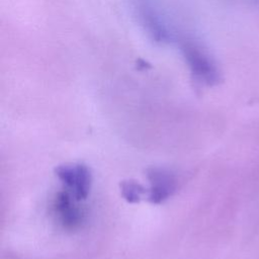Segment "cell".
Returning <instances> with one entry per match:
<instances>
[{
  "mask_svg": "<svg viewBox=\"0 0 259 259\" xmlns=\"http://www.w3.org/2000/svg\"><path fill=\"white\" fill-rule=\"evenodd\" d=\"M75 200L77 199L67 191L58 193L56 198V212L64 227L68 229L78 227L83 221V212L81 211V208L75 204Z\"/></svg>",
  "mask_w": 259,
  "mask_h": 259,
  "instance_id": "3957f363",
  "label": "cell"
},
{
  "mask_svg": "<svg viewBox=\"0 0 259 259\" xmlns=\"http://www.w3.org/2000/svg\"><path fill=\"white\" fill-rule=\"evenodd\" d=\"M120 189L123 198L131 203L140 201L142 194L145 193V188L140 183L133 180H126L121 182Z\"/></svg>",
  "mask_w": 259,
  "mask_h": 259,
  "instance_id": "277c9868",
  "label": "cell"
},
{
  "mask_svg": "<svg viewBox=\"0 0 259 259\" xmlns=\"http://www.w3.org/2000/svg\"><path fill=\"white\" fill-rule=\"evenodd\" d=\"M59 179L71 190L77 199H85L90 191L91 174L89 169L82 164H65L56 168Z\"/></svg>",
  "mask_w": 259,
  "mask_h": 259,
  "instance_id": "6da1fadb",
  "label": "cell"
},
{
  "mask_svg": "<svg viewBox=\"0 0 259 259\" xmlns=\"http://www.w3.org/2000/svg\"><path fill=\"white\" fill-rule=\"evenodd\" d=\"M148 177L151 181L149 200L152 203H161L174 192L175 181L170 172L163 169L152 168L148 171Z\"/></svg>",
  "mask_w": 259,
  "mask_h": 259,
  "instance_id": "7a4b0ae2",
  "label": "cell"
}]
</instances>
